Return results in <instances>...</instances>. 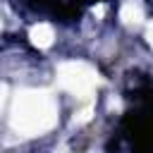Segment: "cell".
Wrapping results in <instances>:
<instances>
[{
    "mask_svg": "<svg viewBox=\"0 0 153 153\" xmlns=\"http://www.w3.org/2000/svg\"><path fill=\"white\" fill-rule=\"evenodd\" d=\"M57 124V103L48 91L24 88L10 108V127L22 136H41Z\"/></svg>",
    "mask_w": 153,
    "mask_h": 153,
    "instance_id": "cell-1",
    "label": "cell"
},
{
    "mask_svg": "<svg viewBox=\"0 0 153 153\" xmlns=\"http://www.w3.org/2000/svg\"><path fill=\"white\" fill-rule=\"evenodd\" d=\"M57 84L65 91H69L72 96H76V98H88L98 88L100 74L88 62L69 60V62H60L57 65Z\"/></svg>",
    "mask_w": 153,
    "mask_h": 153,
    "instance_id": "cell-2",
    "label": "cell"
},
{
    "mask_svg": "<svg viewBox=\"0 0 153 153\" xmlns=\"http://www.w3.org/2000/svg\"><path fill=\"white\" fill-rule=\"evenodd\" d=\"M29 38H31V43H33L36 48L45 50V48L53 45V41H55V31H53L50 24H43V22H41V24H33V26H31Z\"/></svg>",
    "mask_w": 153,
    "mask_h": 153,
    "instance_id": "cell-3",
    "label": "cell"
},
{
    "mask_svg": "<svg viewBox=\"0 0 153 153\" xmlns=\"http://www.w3.org/2000/svg\"><path fill=\"white\" fill-rule=\"evenodd\" d=\"M120 19L122 24L127 26H139L143 22V7L136 2V0H127L122 7H120Z\"/></svg>",
    "mask_w": 153,
    "mask_h": 153,
    "instance_id": "cell-4",
    "label": "cell"
},
{
    "mask_svg": "<svg viewBox=\"0 0 153 153\" xmlns=\"http://www.w3.org/2000/svg\"><path fill=\"white\" fill-rule=\"evenodd\" d=\"M91 117H93V105H86V108H81V110L74 115V124H86Z\"/></svg>",
    "mask_w": 153,
    "mask_h": 153,
    "instance_id": "cell-5",
    "label": "cell"
},
{
    "mask_svg": "<svg viewBox=\"0 0 153 153\" xmlns=\"http://www.w3.org/2000/svg\"><path fill=\"white\" fill-rule=\"evenodd\" d=\"M5 100H7V86L0 84V110L5 108Z\"/></svg>",
    "mask_w": 153,
    "mask_h": 153,
    "instance_id": "cell-6",
    "label": "cell"
},
{
    "mask_svg": "<svg viewBox=\"0 0 153 153\" xmlns=\"http://www.w3.org/2000/svg\"><path fill=\"white\" fill-rule=\"evenodd\" d=\"M146 38H148V43H151V48H153V19H151L148 26H146Z\"/></svg>",
    "mask_w": 153,
    "mask_h": 153,
    "instance_id": "cell-7",
    "label": "cell"
}]
</instances>
